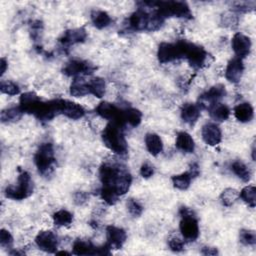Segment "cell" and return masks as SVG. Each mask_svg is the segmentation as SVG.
<instances>
[{"mask_svg": "<svg viewBox=\"0 0 256 256\" xmlns=\"http://www.w3.org/2000/svg\"><path fill=\"white\" fill-rule=\"evenodd\" d=\"M123 129L124 127L114 122H109L101 133L104 145L117 155H125L128 151Z\"/></svg>", "mask_w": 256, "mask_h": 256, "instance_id": "cell-1", "label": "cell"}, {"mask_svg": "<svg viewBox=\"0 0 256 256\" xmlns=\"http://www.w3.org/2000/svg\"><path fill=\"white\" fill-rule=\"evenodd\" d=\"M154 10L163 19L169 17L191 19L193 16L187 3L182 1L154 2Z\"/></svg>", "mask_w": 256, "mask_h": 256, "instance_id": "cell-2", "label": "cell"}, {"mask_svg": "<svg viewBox=\"0 0 256 256\" xmlns=\"http://www.w3.org/2000/svg\"><path fill=\"white\" fill-rule=\"evenodd\" d=\"M177 43L180 47L182 58H185L191 67L199 69L206 64L209 56L202 46L187 40H179Z\"/></svg>", "mask_w": 256, "mask_h": 256, "instance_id": "cell-3", "label": "cell"}, {"mask_svg": "<svg viewBox=\"0 0 256 256\" xmlns=\"http://www.w3.org/2000/svg\"><path fill=\"white\" fill-rule=\"evenodd\" d=\"M34 162L41 175H49L53 171L56 162L53 144L49 142L42 143L34 155Z\"/></svg>", "mask_w": 256, "mask_h": 256, "instance_id": "cell-4", "label": "cell"}, {"mask_svg": "<svg viewBox=\"0 0 256 256\" xmlns=\"http://www.w3.org/2000/svg\"><path fill=\"white\" fill-rule=\"evenodd\" d=\"M4 193L7 198L13 200H23L29 197L33 193V181L30 174L21 170L18 175L17 184L15 186H7Z\"/></svg>", "mask_w": 256, "mask_h": 256, "instance_id": "cell-5", "label": "cell"}, {"mask_svg": "<svg viewBox=\"0 0 256 256\" xmlns=\"http://www.w3.org/2000/svg\"><path fill=\"white\" fill-rule=\"evenodd\" d=\"M179 214L181 216L179 223L181 235L187 241H195L199 236V226L193 211L187 207H182L179 210Z\"/></svg>", "mask_w": 256, "mask_h": 256, "instance_id": "cell-6", "label": "cell"}, {"mask_svg": "<svg viewBox=\"0 0 256 256\" xmlns=\"http://www.w3.org/2000/svg\"><path fill=\"white\" fill-rule=\"evenodd\" d=\"M95 111L101 118L106 119L109 122H114L122 127H125V125H126L125 120H124L123 109L117 107L113 103L103 101L98 104Z\"/></svg>", "mask_w": 256, "mask_h": 256, "instance_id": "cell-7", "label": "cell"}, {"mask_svg": "<svg viewBox=\"0 0 256 256\" xmlns=\"http://www.w3.org/2000/svg\"><path fill=\"white\" fill-rule=\"evenodd\" d=\"M226 95L225 86L222 84H217L212 86L209 90L204 92L198 98L197 105L200 109L209 110L212 106L217 104Z\"/></svg>", "mask_w": 256, "mask_h": 256, "instance_id": "cell-8", "label": "cell"}, {"mask_svg": "<svg viewBox=\"0 0 256 256\" xmlns=\"http://www.w3.org/2000/svg\"><path fill=\"white\" fill-rule=\"evenodd\" d=\"M96 67L85 60L73 59L70 60L63 68V73L71 77H83L85 75H91L95 71Z\"/></svg>", "mask_w": 256, "mask_h": 256, "instance_id": "cell-9", "label": "cell"}, {"mask_svg": "<svg viewBox=\"0 0 256 256\" xmlns=\"http://www.w3.org/2000/svg\"><path fill=\"white\" fill-rule=\"evenodd\" d=\"M110 247L105 244L101 247L93 245L90 241L76 239L73 243V254L75 255H109Z\"/></svg>", "mask_w": 256, "mask_h": 256, "instance_id": "cell-10", "label": "cell"}, {"mask_svg": "<svg viewBox=\"0 0 256 256\" xmlns=\"http://www.w3.org/2000/svg\"><path fill=\"white\" fill-rule=\"evenodd\" d=\"M56 104V109L59 114H62L72 120H77L85 115L84 108L75 102L66 99H54Z\"/></svg>", "mask_w": 256, "mask_h": 256, "instance_id": "cell-11", "label": "cell"}, {"mask_svg": "<svg viewBox=\"0 0 256 256\" xmlns=\"http://www.w3.org/2000/svg\"><path fill=\"white\" fill-rule=\"evenodd\" d=\"M157 58H158V61L162 64H166V63L181 59L182 55H181V50L178 43L162 42L158 47Z\"/></svg>", "mask_w": 256, "mask_h": 256, "instance_id": "cell-12", "label": "cell"}, {"mask_svg": "<svg viewBox=\"0 0 256 256\" xmlns=\"http://www.w3.org/2000/svg\"><path fill=\"white\" fill-rule=\"evenodd\" d=\"M35 243L39 249L47 253H56L58 248V237L51 230L40 231L35 237Z\"/></svg>", "mask_w": 256, "mask_h": 256, "instance_id": "cell-13", "label": "cell"}, {"mask_svg": "<svg viewBox=\"0 0 256 256\" xmlns=\"http://www.w3.org/2000/svg\"><path fill=\"white\" fill-rule=\"evenodd\" d=\"M151 14L143 7H139L128 18V26L133 31H144L148 28Z\"/></svg>", "mask_w": 256, "mask_h": 256, "instance_id": "cell-14", "label": "cell"}, {"mask_svg": "<svg viewBox=\"0 0 256 256\" xmlns=\"http://www.w3.org/2000/svg\"><path fill=\"white\" fill-rule=\"evenodd\" d=\"M231 46L236 57L243 59L244 57L248 56V54L250 53L251 40L248 36L238 32L233 35L231 40Z\"/></svg>", "mask_w": 256, "mask_h": 256, "instance_id": "cell-15", "label": "cell"}, {"mask_svg": "<svg viewBox=\"0 0 256 256\" xmlns=\"http://www.w3.org/2000/svg\"><path fill=\"white\" fill-rule=\"evenodd\" d=\"M106 235H107L106 244L110 247V249H120L127 238V235L124 229L113 226V225H109L106 227Z\"/></svg>", "mask_w": 256, "mask_h": 256, "instance_id": "cell-16", "label": "cell"}, {"mask_svg": "<svg viewBox=\"0 0 256 256\" xmlns=\"http://www.w3.org/2000/svg\"><path fill=\"white\" fill-rule=\"evenodd\" d=\"M87 38V32L83 27L66 30L63 35L59 38V43L62 47L67 48L70 45L84 42Z\"/></svg>", "mask_w": 256, "mask_h": 256, "instance_id": "cell-17", "label": "cell"}, {"mask_svg": "<svg viewBox=\"0 0 256 256\" xmlns=\"http://www.w3.org/2000/svg\"><path fill=\"white\" fill-rule=\"evenodd\" d=\"M243 71H244L243 60L235 56L227 64V67L225 70V77L231 83H238L243 75Z\"/></svg>", "mask_w": 256, "mask_h": 256, "instance_id": "cell-18", "label": "cell"}, {"mask_svg": "<svg viewBox=\"0 0 256 256\" xmlns=\"http://www.w3.org/2000/svg\"><path fill=\"white\" fill-rule=\"evenodd\" d=\"M203 141L209 146H216L221 142L222 133L219 126L215 123H206L201 131Z\"/></svg>", "mask_w": 256, "mask_h": 256, "instance_id": "cell-19", "label": "cell"}, {"mask_svg": "<svg viewBox=\"0 0 256 256\" xmlns=\"http://www.w3.org/2000/svg\"><path fill=\"white\" fill-rule=\"evenodd\" d=\"M41 99L34 92H25L20 96L19 99V107L23 111V113L34 114L36 109L41 103Z\"/></svg>", "mask_w": 256, "mask_h": 256, "instance_id": "cell-20", "label": "cell"}, {"mask_svg": "<svg viewBox=\"0 0 256 256\" xmlns=\"http://www.w3.org/2000/svg\"><path fill=\"white\" fill-rule=\"evenodd\" d=\"M200 108L197 104L194 103H185L181 107V119L187 123L188 125H194L199 116H200Z\"/></svg>", "mask_w": 256, "mask_h": 256, "instance_id": "cell-21", "label": "cell"}, {"mask_svg": "<svg viewBox=\"0 0 256 256\" xmlns=\"http://www.w3.org/2000/svg\"><path fill=\"white\" fill-rule=\"evenodd\" d=\"M234 116L239 122H250L254 117V109L250 103L242 102L234 107Z\"/></svg>", "mask_w": 256, "mask_h": 256, "instance_id": "cell-22", "label": "cell"}, {"mask_svg": "<svg viewBox=\"0 0 256 256\" xmlns=\"http://www.w3.org/2000/svg\"><path fill=\"white\" fill-rule=\"evenodd\" d=\"M175 145L178 150L184 153H192L195 149V143L192 136L185 131H181L177 134Z\"/></svg>", "mask_w": 256, "mask_h": 256, "instance_id": "cell-23", "label": "cell"}, {"mask_svg": "<svg viewBox=\"0 0 256 256\" xmlns=\"http://www.w3.org/2000/svg\"><path fill=\"white\" fill-rule=\"evenodd\" d=\"M145 145L148 152L153 155L157 156L163 150V142L160 136L156 133H147L145 136Z\"/></svg>", "mask_w": 256, "mask_h": 256, "instance_id": "cell-24", "label": "cell"}, {"mask_svg": "<svg viewBox=\"0 0 256 256\" xmlns=\"http://www.w3.org/2000/svg\"><path fill=\"white\" fill-rule=\"evenodd\" d=\"M131 183H132V176L128 172V170L124 167L115 184V190L118 193V195L122 196L126 194L131 186Z\"/></svg>", "mask_w": 256, "mask_h": 256, "instance_id": "cell-25", "label": "cell"}, {"mask_svg": "<svg viewBox=\"0 0 256 256\" xmlns=\"http://www.w3.org/2000/svg\"><path fill=\"white\" fill-rule=\"evenodd\" d=\"M208 111H209L210 117L217 122L226 121L229 118L230 113H231L229 107L226 104H223L220 102H218L217 104L212 106Z\"/></svg>", "mask_w": 256, "mask_h": 256, "instance_id": "cell-26", "label": "cell"}, {"mask_svg": "<svg viewBox=\"0 0 256 256\" xmlns=\"http://www.w3.org/2000/svg\"><path fill=\"white\" fill-rule=\"evenodd\" d=\"M70 94L74 97H83L90 94L88 82L83 77H75L70 85Z\"/></svg>", "mask_w": 256, "mask_h": 256, "instance_id": "cell-27", "label": "cell"}, {"mask_svg": "<svg viewBox=\"0 0 256 256\" xmlns=\"http://www.w3.org/2000/svg\"><path fill=\"white\" fill-rule=\"evenodd\" d=\"M92 24L97 29H103L109 26L112 22L110 15L103 10H94L91 12Z\"/></svg>", "mask_w": 256, "mask_h": 256, "instance_id": "cell-28", "label": "cell"}, {"mask_svg": "<svg viewBox=\"0 0 256 256\" xmlns=\"http://www.w3.org/2000/svg\"><path fill=\"white\" fill-rule=\"evenodd\" d=\"M23 111L19 106H12L1 111L0 119L2 123H13L21 119Z\"/></svg>", "mask_w": 256, "mask_h": 256, "instance_id": "cell-29", "label": "cell"}, {"mask_svg": "<svg viewBox=\"0 0 256 256\" xmlns=\"http://www.w3.org/2000/svg\"><path fill=\"white\" fill-rule=\"evenodd\" d=\"M88 87L90 94H93L97 98H102L106 91L105 80L101 77H94L88 81Z\"/></svg>", "mask_w": 256, "mask_h": 256, "instance_id": "cell-30", "label": "cell"}, {"mask_svg": "<svg viewBox=\"0 0 256 256\" xmlns=\"http://www.w3.org/2000/svg\"><path fill=\"white\" fill-rule=\"evenodd\" d=\"M123 113H124L125 123L132 127H137L142 121V113L140 110L136 108H132V107L124 108Z\"/></svg>", "mask_w": 256, "mask_h": 256, "instance_id": "cell-31", "label": "cell"}, {"mask_svg": "<svg viewBox=\"0 0 256 256\" xmlns=\"http://www.w3.org/2000/svg\"><path fill=\"white\" fill-rule=\"evenodd\" d=\"M231 170L243 182H248L251 178V172L249 168L240 160H236L231 164Z\"/></svg>", "mask_w": 256, "mask_h": 256, "instance_id": "cell-32", "label": "cell"}, {"mask_svg": "<svg viewBox=\"0 0 256 256\" xmlns=\"http://www.w3.org/2000/svg\"><path fill=\"white\" fill-rule=\"evenodd\" d=\"M192 179H193V177L191 176L189 171H187V172H183L181 174L172 176L171 181L175 188H177L179 190H186L189 188Z\"/></svg>", "mask_w": 256, "mask_h": 256, "instance_id": "cell-33", "label": "cell"}, {"mask_svg": "<svg viewBox=\"0 0 256 256\" xmlns=\"http://www.w3.org/2000/svg\"><path fill=\"white\" fill-rule=\"evenodd\" d=\"M239 197L251 208H254L256 205V188L254 185L245 186L240 192Z\"/></svg>", "mask_w": 256, "mask_h": 256, "instance_id": "cell-34", "label": "cell"}, {"mask_svg": "<svg viewBox=\"0 0 256 256\" xmlns=\"http://www.w3.org/2000/svg\"><path fill=\"white\" fill-rule=\"evenodd\" d=\"M52 219H53V223L56 226H68L73 221V215L69 211L65 209H61L56 211L52 215Z\"/></svg>", "mask_w": 256, "mask_h": 256, "instance_id": "cell-35", "label": "cell"}, {"mask_svg": "<svg viewBox=\"0 0 256 256\" xmlns=\"http://www.w3.org/2000/svg\"><path fill=\"white\" fill-rule=\"evenodd\" d=\"M239 198V191L234 188H226L220 194V201L224 206H231Z\"/></svg>", "mask_w": 256, "mask_h": 256, "instance_id": "cell-36", "label": "cell"}, {"mask_svg": "<svg viewBox=\"0 0 256 256\" xmlns=\"http://www.w3.org/2000/svg\"><path fill=\"white\" fill-rule=\"evenodd\" d=\"M100 194L104 202L107 203L108 205H114L118 201V198L120 197L113 188L105 187V186H102L100 190Z\"/></svg>", "mask_w": 256, "mask_h": 256, "instance_id": "cell-37", "label": "cell"}, {"mask_svg": "<svg viewBox=\"0 0 256 256\" xmlns=\"http://www.w3.org/2000/svg\"><path fill=\"white\" fill-rule=\"evenodd\" d=\"M239 240L244 245L253 246L256 244V233L254 230L242 229L239 232Z\"/></svg>", "mask_w": 256, "mask_h": 256, "instance_id": "cell-38", "label": "cell"}, {"mask_svg": "<svg viewBox=\"0 0 256 256\" xmlns=\"http://www.w3.org/2000/svg\"><path fill=\"white\" fill-rule=\"evenodd\" d=\"M0 90L3 94L9 95V96H14V95H17V94L20 93L19 86L16 83H14L12 81H9V80L1 81Z\"/></svg>", "mask_w": 256, "mask_h": 256, "instance_id": "cell-39", "label": "cell"}, {"mask_svg": "<svg viewBox=\"0 0 256 256\" xmlns=\"http://www.w3.org/2000/svg\"><path fill=\"white\" fill-rule=\"evenodd\" d=\"M127 210L128 212L133 216V217H138L142 214L143 212V206L136 200L133 198L128 199L127 203Z\"/></svg>", "mask_w": 256, "mask_h": 256, "instance_id": "cell-40", "label": "cell"}, {"mask_svg": "<svg viewBox=\"0 0 256 256\" xmlns=\"http://www.w3.org/2000/svg\"><path fill=\"white\" fill-rule=\"evenodd\" d=\"M255 1H237L233 2V9L237 12H249L255 8Z\"/></svg>", "mask_w": 256, "mask_h": 256, "instance_id": "cell-41", "label": "cell"}, {"mask_svg": "<svg viewBox=\"0 0 256 256\" xmlns=\"http://www.w3.org/2000/svg\"><path fill=\"white\" fill-rule=\"evenodd\" d=\"M221 23L225 26V27H230L233 28L235 26H237L238 23V17L235 13L233 12H225L222 16H221Z\"/></svg>", "mask_w": 256, "mask_h": 256, "instance_id": "cell-42", "label": "cell"}, {"mask_svg": "<svg viewBox=\"0 0 256 256\" xmlns=\"http://www.w3.org/2000/svg\"><path fill=\"white\" fill-rule=\"evenodd\" d=\"M13 244V237L6 229L0 230V245L3 248H11Z\"/></svg>", "mask_w": 256, "mask_h": 256, "instance_id": "cell-43", "label": "cell"}, {"mask_svg": "<svg viewBox=\"0 0 256 256\" xmlns=\"http://www.w3.org/2000/svg\"><path fill=\"white\" fill-rule=\"evenodd\" d=\"M168 245L170 249L174 252H181L184 250V241L177 236H173L169 238Z\"/></svg>", "mask_w": 256, "mask_h": 256, "instance_id": "cell-44", "label": "cell"}, {"mask_svg": "<svg viewBox=\"0 0 256 256\" xmlns=\"http://www.w3.org/2000/svg\"><path fill=\"white\" fill-rule=\"evenodd\" d=\"M154 174V168L153 166H151L149 163H143L141 165V168H140V175L145 178V179H148L150 178L152 175Z\"/></svg>", "mask_w": 256, "mask_h": 256, "instance_id": "cell-45", "label": "cell"}, {"mask_svg": "<svg viewBox=\"0 0 256 256\" xmlns=\"http://www.w3.org/2000/svg\"><path fill=\"white\" fill-rule=\"evenodd\" d=\"M88 194L83 191H78L74 194V202L77 205H83L88 200Z\"/></svg>", "mask_w": 256, "mask_h": 256, "instance_id": "cell-46", "label": "cell"}, {"mask_svg": "<svg viewBox=\"0 0 256 256\" xmlns=\"http://www.w3.org/2000/svg\"><path fill=\"white\" fill-rule=\"evenodd\" d=\"M201 253L206 256H214L218 254V250L215 247H203Z\"/></svg>", "mask_w": 256, "mask_h": 256, "instance_id": "cell-47", "label": "cell"}, {"mask_svg": "<svg viewBox=\"0 0 256 256\" xmlns=\"http://www.w3.org/2000/svg\"><path fill=\"white\" fill-rule=\"evenodd\" d=\"M7 67H8V62H7V60H6L4 57H2L1 60H0V75H1V76L6 72Z\"/></svg>", "mask_w": 256, "mask_h": 256, "instance_id": "cell-48", "label": "cell"}, {"mask_svg": "<svg viewBox=\"0 0 256 256\" xmlns=\"http://www.w3.org/2000/svg\"><path fill=\"white\" fill-rule=\"evenodd\" d=\"M189 173L191 174V176L194 178L196 177L198 174H199V168H198V165L196 163H193L191 164L190 166V170H189Z\"/></svg>", "mask_w": 256, "mask_h": 256, "instance_id": "cell-49", "label": "cell"}, {"mask_svg": "<svg viewBox=\"0 0 256 256\" xmlns=\"http://www.w3.org/2000/svg\"><path fill=\"white\" fill-rule=\"evenodd\" d=\"M55 254H57V255H70V253L66 252V251H57Z\"/></svg>", "mask_w": 256, "mask_h": 256, "instance_id": "cell-50", "label": "cell"}]
</instances>
